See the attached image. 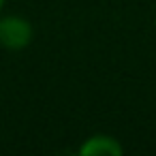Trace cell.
<instances>
[{
  "instance_id": "1",
  "label": "cell",
  "mask_w": 156,
  "mask_h": 156,
  "mask_svg": "<svg viewBox=\"0 0 156 156\" xmlns=\"http://www.w3.org/2000/svg\"><path fill=\"white\" fill-rule=\"evenodd\" d=\"M30 41H32V26L28 24V20L15 15L0 20V45L5 49L17 51L28 47Z\"/></svg>"
},
{
  "instance_id": "2",
  "label": "cell",
  "mask_w": 156,
  "mask_h": 156,
  "mask_svg": "<svg viewBox=\"0 0 156 156\" xmlns=\"http://www.w3.org/2000/svg\"><path fill=\"white\" fill-rule=\"evenodd\" d=\"M124 147L118 143V139L109 135H94L86 139V143L79 147L81 156H120Z\"/></svg>"
},
{
  "instance_id": "3",
  "label": "cell",
  "mask_w": 156,
  "mask_h": 156,
  "mask_svg": "<svg viewBox=\"0 0 156 156\" xmlns=\"http://www.w3.org/2000/svg\"><path fill=\"white\" fill-rule=\"evenodd\" d=\"M2 2H5V0H0V9H2Z\"/></svg>"
}]
</instances>
